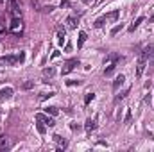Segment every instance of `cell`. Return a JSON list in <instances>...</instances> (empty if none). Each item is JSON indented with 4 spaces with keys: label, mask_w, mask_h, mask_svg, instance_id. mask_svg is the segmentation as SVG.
<instances>
[{
    "label": "cell",
    "mask_w": 154,
    "mask_h": 152,
    "mask_svg": "<svg viewBox=\"0 0 154 152\" xmlns=\"http://www.w3.org/2000/svg\"><path fill=\"white\" fill-rule=\"evenodd\" d=\"M45 113H47V114H52V116H56L59 111H57V108H54V106H48V108H45Z\"/></svg>",
    "instance_id": "obj_18"
},
{
    "label": "cell",
    "mask_w": 154,
    "mask_h": 152,
    "mask_svg": "<svg viewBox=\"0 0 154 152\" xmlns=\"http://www.w3.org/2000/svg\"><path fill=\"white\" fill-rule=\"evenodd\" d=\"M57 43H59V45L65 43V31H59V32H57Z\"/></svg>",
    "instance_id": "obj_22"
},
{
    "label": "cell",
    "mask_w": 154,
    "mask_h": 152,
    "mask_svg": "<svg viewBox=\"0 0 154 152\" xmlns=\"http://www.w3.org/2000/svg\"><path fill=\"white\" fill-rule=\"evenodd\" d=\"M56 57H59V50H54L52 52V59H56Z\"/></svg>",
    "instance_id": "obj_29"
},
{
    "label": "cell",
    "mask_w": 154,
    "mask_h": 152,
    "mask_svg": "<svg viewBox=\"0 0 154 152\" xmlns=\"http://www.w3.org/2000/svg\"><path fill=\"white\" fill-rule=\"evenodd\" d=\"M11 32H14V34H18V32H22V20L20 18H13V22H11Z\"/></svg>",
    "instance_id": "obj_5"
},
{
    "label": "cell",
    "mask_w": 154,
    "mask_h": 152,
    "mask_svg": "<svg viewBox=\"0 0 154 152\" xmlns=\"http://www.w3.org/2000/svg\"><path fill=\"white\" fill-rule=\"evenodd\" d=\"M52 95H54V93H52V91H48V93H47V91H45V93H41V95H39V100H47V99H50V97H52Z\"/></svg>",
    "instance_id": "obj_23"
},
{
    "label": "cell",
    "mask_w": 154,
    "mask_h": 152,
    "mask_svg": "<svg viewBox=\"0 0 154 152\" xmlns=\"http://www.w3.org/2000/svg\"><path fill=\"white\" fill-rule=\"evenodd\" d=\"M154 54V45H147L143 50H142V54H140V57H143V59H149L151 56Z\"/></svg>",
    "instance_id": "obj_7"
},
{
    "label": "cell",
    "mask_w": 154,
    "mask_h": 152,
    "mask_svg": "<svg viewBox=\"0 0 154 152\" xmlns=\"http://www.w3.org/2000/svg\"><path fill=\"white\" fill-rule=\"evenodd\" d=\"M54 75H56V70H54L52 66H48V68H43V77H45V79H47V77L50 79V77H54Z\"/></svg>",
    "instance_id": "obj_14"
},
{
    "label": "cell",
    "mask_w": 154,
    "mask_h": 152,
    "mask_svg": "<svg viewBox=\"0 0 154 152\" xmlns=\"http://www.w3.org/2000/svg\"><path fill=\"white\" fill-rule=\"evenodd\" d=\"M152 63H154V61H152Z\"/></svg>",
    "instance_id": "obj_33"
},
{
    "label": "cell",
    "mask_w": 154,
    "mask_h": 152,
    "mask_svg": "<svg viewBox=\"0 0 154 152\" xmlns=\"http://www.w3.org/2000/svg\"><path fill=\"white\" fill-rule=\"evenodd\" d=\"M75 66H79V59H70V61H66V65H65V68L61 70V74L66 75V74H70Z\"/></svg>",
    "instance_id": "obj_3"
},
{
    "label": "cell",
    "mask_w": 154,
    "mask_h": 152,
    "mask_svg": "<svg viewBox=\"0 0 154 152\" xmlns=\"http://www.w3.org/2000/svg\"><path fill=\"white\" fill-rule=\"evenodd\" d=\"M93 99H95V93H86V97H84V104L88 106V104H90Z\"/></svg>",
    "instance_id": "obj_20"
},
{
    "label": "cell",
    "mask_w": 154,
    "mask_h": 152,
    "mask_svg": "<svg viewBox=\"0 0 154 152\" xmlns=\"http://www.w3.org/2000/svg\"><path fill=\"white\" fill-rule=\"evenodd\" d=\"M120 31H122V23H120V25H116V27H113V29H111V34L115 36V34H118Z\"/></svg>",
    "instance_id": "obj_26"
},
{
    "label": "cell",
    "mask_w": 154,
    "mask_h": 152,
    "mask_svg": "<svg viewBox=\"0 0 154 152\" xmlns=\"http://www.w3.org/2000/svg\"><path fill=\"white\" fill-rule=\"evenodd\" d=\"M143 20H145V18H143V16H138V18H136V20H134V22H133V25H131V27H129V31H131V32H133V31H134V29H138V27H140V23H142V22H143Z\"/></svg>",
    "instance_id": "obj_13"
},
{
    "label": "cell",
    "mask_w": 154,
    "mask_h": 152,
    "mask_svg": "<svg viewBox=\"0 0 154 152\" xmlns=\"http://www.w3.org/2000/svg\"><path fill=\"white\" fill-rule=\"evenodd\" d=\"M124 82H125V77L122 75V74H120V75H116L115 81H113V90H118V88H120Z\"/></svg>",
    "instance_id": "obj_10"
},
{
    "label": "cell",
    "mask_w": 154,
    "mask_h": 152,
    "mask_svg": "<svg viewBox=\"0 0 154 152\" xmlns=\"http://www.w3.org/2000/svg\"><path fill=\"white\" fill-rule=\"evenodd\" d=\"M118 14H120L118 11H113V13H109V14H106L104 18H106V22H108V20H109V22H115V20H118Z\"/></svg>",
    "instance_id": "obj_15"
},
{
    "label": "cell",
    "mask_w": 154,
    "mask_h": 152,
    "mask_svg": "<svg viewBox=\"0 0 154 152\" xmlns=\"http://www.w3.org/2000/svg\"><path fill=\"white\" fill-rule=\"evenodd\" d=\"M66 27H68V29H75L77 27V18L75 16H68V18H66Z\"/></svg>",
    "instance_id": "obj_12"
},
{
    "label": "cell",
    "mask_w": 154,
    "mask_h": 152,
    "mask_svg": "<svg viewBox=\"0 0 154 152\" xmlns=\"http://www.w3.org/2000/svg\"><path fill=\"white\" fill-rule=\"evenodd\" d=\"M22 88H23V90H31V88H34V82H32V81H27V82H23Z\"/></svg>",
    "instance_id": "obj_25"
},
{
    "label": "cell",
    "mask_w": 154,
    "mask_h": 152,
    "mask_svg": "<svg viewBox=\"0 0 154 152\" xmlns=\"http://www.w3.org/2000/svg\"><path fill=\"white\" fill-rule=\"evenodd\" d=\"M36 120H41V122H43L47 127H54V125H56V120H54V116H52V114L48 116L47 113H38V114H36Z\"/></svg>",
    "instance_id": "obj_2"
},
{
    "label": "cell",
    "mask_w": 154,
    "mask_h": 152,
    "mask_svg": "<svg viewBox=\"0 0 154 152\" xmlns=\"http://www.w3.org/2000/svg\"><path fill=\"white\" fill-rule=\"evenodd\" d=\"M13 93H14L13 88H9V86H7V88H2V90H0V100H7V99H11Z\"/></svg>",
    "instance_id": "obj_6"
},
{
    "label": "cell",
    "mask_w": 154,
    "mask_h": 152,
    "mask_svg": "<svg viewBox=\"0 0 154 152\" xmlns=\"http://www.w3.org/2000/svg\"><path fill=\"white\" fill-rule=\"evenodd\" d=\"M52 138H54V141L57 143V147H59V149H66V147H68V143H66V140H63V138H61L59 134H54Z\"/></svg>",
    "instance_id": "obj_9"
},
{
    "label": "cell",
    "mask_w": 154,
    "mask_h": 152,
    "mask_svg": "<svg viewBox=\"0 0 154 152\" xmlns=\"http://www.w3.org/2000/svg\"><path fill=\"white\" fill-rule=\"evenodd\" d=\"M104 22H106V18H104V16H102V18H99V20L95 22V27H97V29H100V27L104 25Z\"/></svg>",
    "instance_id": "obj_24"
},
{
    "label": "cell",
    "mask_w": 154,
    "mask_h": 152,
    "mask_svg": "<svg viewBox=\"0 0 154 152\" xmlns=\"http://www.w3.org/2000/svg\"><path fill=\"white\" fill-rule=\"evenodd\" d=\"M127 93H129V88H125L122 93H118V95H116V97H115V102H120L122 99H125V95H127Z\"/></svg>",
    "instance_id": "obj_19"
},
{
    "label": "cell",
    "mask_w": 154,
    "mask_h": 152,
    "mask_svg": "<svg viewBox=\"0 0 154 152\" xmlns=\"http://www.w3.org/2000/svg\"><path fill=\"white\" fill-rule=\"evenodd\" d=\"M7 149V138L5 136H0V150Z\"/></svg>",
    "instance_id": "obj_21"
},
{
    "label": "cell",
    "mask_w": 154,
    "mask_h": 152,
    "mask_svg": "<svg viewBox=\"0 0 154 152\" xmlns=\"http://www.w3.org/2000/svg\"><path fill=\"white\" fill-rule=\"evenodd\" d=\"M36 122H38V123H36V129H38V132H39V134H45V131H47V125H45L41 120H36Z\"/></svg>",
    "instance_id": "obj_16"
},
{
    "label": "cell",
    "mask_w": 154,
    "mask_h": 152,
    "mask_svg": "<svg viewBox=\"0 0 154 152\" xmlns=\"http://www.w3.org/2000/svg\"><path fill=\"white\" fill-rule=\"evenodd\" d=\"M2 2H4V0H0V4H2Z\"/></svg>",
    "instance_id": "obj_32"
},
{
    "label": "cell",
    "mask_w": 154,
    "mask_h": 152,
    "mask_svg": "<svg viewBox=\"0 0 154 152\" xmlns=\"http://www.w3.org/2000/svg\"><path fill=\"white\" fill-rule=\"evenodd\" d=\"M115 70H116V63H111V65H108V68L104 70V75H106V77H111L113 74H115Z\"/></svg>",
    "instance_id": "obj_11"
},
{
    "label": "cell",
    "mask_w": 154,
    "mask_h": 152,
    "mask_svg": "<svg viewBox=\"0 0 154 152\" xmlns=\"http://www.w3.org/2000/svg\"><path fill=\"white\" fill-rule=\"evenodd\" d=\"M82 2H84V4H90V2H91V0H82Z\"/></svg>",
    "instance_id": "obj_30"
},
{
    "label": "cell",
    "mask_w": 154,
    "mask_h": 152,
    "mask_svg": "<svg viewBox=\"0 0 154 152\" xmlns=\"http://www.w3.org/2000/svg\"><path fill=\"white\" fill-rule=\"evenodd\" d=\"M145 66H147V59H143V57H140L138 59V65H136V79H140V77L143 75V70H145Z\"/></svg>",
    "instance_id": "obj_4"
},
{
    "label": "cell",
    "mask_w": 154,
    "mask_h": 152,
    "mask_svg": "<svg viewBox=\"0 0 154 152\" xmlns=\"http://www.w3.org/2000/svg\"><path fill=\"white\" fill-rule=\"evenodd\" d=\"M131 122V111L127 109V113H125V123H129Z\"/></svg>",
    "instance_id": "obj_28"
},
{
    "label": "cell",
    "mask_w": 154,
    "mask_h": 152,
    "mask_svg": "<svg viewBox=\"0 0 154 152\" xmlns=\"http://www.w3.org/2000/svg\"><path fill=\"white\" fill-rule=\"evenodd\" d=\"M95 127H97V123H95V118H88V120H86V123H84V129H86V132L90 134L91 131H95Z\"/></svg>",
    "instance_id": "obj_8"
},
{
    "label": "cell",
    "mask_w": 154,
    "mask_h": 152,
    "mask_svg": "<svg viewBox=\"0 0 154 152\" xmlns=\"http://www.w3.org/2000/svg\"><path fill=\"white\" fill-rule=\"evenodd\" d=\"M86 38H88V36H86V32H82V31H81V32H79V41H77V47H79V48H81V47L84 45Z\"/></svg>",
    "instance_id": "obj_17"
},
{
    "label": "cell",
    "mask_w": 154,
    "mask_h": 152,
    "mask_svg": "<svg viewBox=\"0 0 154 152\" xmlns=\"http://www.w3.org/2000/svg\"><path fill=\"white\" fill-rule=\"evenodd\" d=\"M151 22H154V14H152V16H151Z\"/></svg>",
    "instance_id": "obj_31"
},
{
    "label": "cell",
    "mask_w": 154,
    "mask_h": 152,
    "mask_svg": "<svg viewBox=\"0 0 154 152\" xmlns=\"http://www.w3.org/2000/svg\"><path fill=\"white\" fill-rule=\"evenodd\" d=\"M25 54L18 52V54H11V56H2L0 57V66H14L18 63H23Z\"/></svg>",
    "instance_id": "obj_1"
},
{
    "label": "cell",
    "mask_w": 154,
    "mask_h": 152,
    "mask_svg": "<svg viewBox=\"0 0 154 152\" xmlns=\"http://www.w3.org/2000/svg\"><path fill=\"white\" fill-rule=\"evenodd\" d=\"M68 86H81V81H68Z\"/></svg>",
    "instance_id": "obj_27"
}]
</instances>
